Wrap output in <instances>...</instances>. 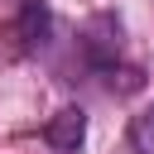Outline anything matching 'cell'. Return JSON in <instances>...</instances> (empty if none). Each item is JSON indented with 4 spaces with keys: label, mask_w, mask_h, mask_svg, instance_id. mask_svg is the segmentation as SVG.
<instances>
[{
    "label": "cell",
    "mask_w": 154,
    "mask_h": 154,
    "mask_svg": "<svg viewBox=\"0 0 154 154\" xmlns=\"http://www.w3.org/2000/svg\"><path fill=\"white\" fill-rule=\"evenodd\" d=\"M82 140H87V111L82 106H63L43 125V144L53 154H82Z\"/></svg>",
    "instance_id": "6da1fadb"
},
{
    "label": "cell",
    "mask_w": 154,
    "mask_h": 154,
    "mask_svg": "<svg viewBox=\"0 0 154 154\" xmlns=\"http://www.w3.org/2000/svg\"><path fill=\"white\" fill-rule=\"evenodd\" d=\"M53 34V14L43 0H19V43L24 48H43Z\"/></svg>",
    "instance_id": "7a4b0ae2"
},
{
    "label": "cell",
    "mask_w": 154,
    "mask_h": 154,
    "mask_svg": "<svg viewBox=\"0 0 154 154\" xmlns=\"http://www.w3.org/2000/svg\"><path fill=\"white\" fill-rule=\"evenodd\" d=\"M130 149L135 154H154V101L140 116H130Z\"/></svg>",
    "instance_id": "3957f363"
}]
</instances>
